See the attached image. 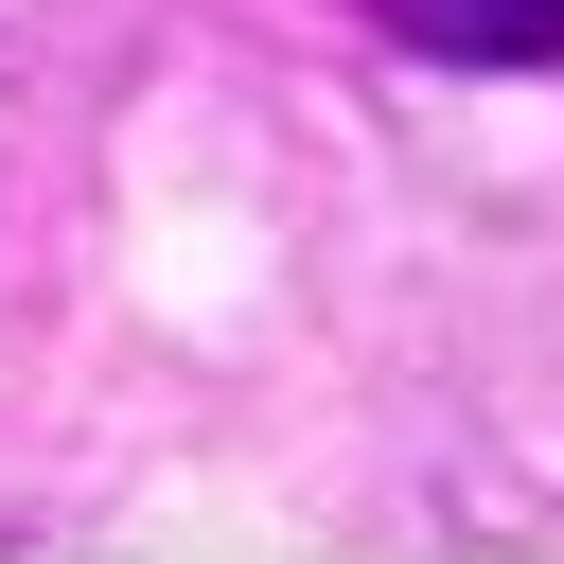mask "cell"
Masks as SVG:
<instances>
[{"mask_svg": "<svg viewBox=\"0 0 564 564\" xmlns=\"http://www.w3.org/2000/svg\"><path fill=\"white\" fill-rule=\"evenodd\" d=\"M370 18L441 70H564V0H370Z\"/></svg>", "mask_w": 564, "mask_h": 564, "instance_id": "cell-1", "label": "cell"}]
</instances>
